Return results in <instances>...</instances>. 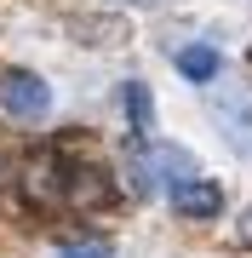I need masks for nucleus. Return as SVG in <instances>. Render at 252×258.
<instances>
[{"label":"nucleus","mask_w":252,"mask_h":258,"mask_svg":"<svg viewBox=\"0 0 252 258\" xmlns=\"http://www.w3.org/2000/svg\"><path fill=\"white\" fill-rule=\"evenodd\" d=\"M195 155L178 144H138L132 149V189L138 195H172L178 184H195Z\"/></svg>","instance_id":"nucleus-1"},{"label":"nucleus","mask_w":252,"mask_h":258,"mask_svg":"<svg viewBox=\"0 0 252 258\" xmlns=\"http://www.w3.org/2000/svg\"><path fill=\"white\" fill-rule=\"evenodd\" d=\"M212 120L224 126V138L235 149L252 155V92L246 86H229V92H212Z\"/></svg>","instance_id":"nucleus-2"},{"label":"nucleus","mask_w":252,"mask_h":258,"mask_svg":"<svg viewBox=\"0 0 252 258\" xmlns=\"http://www.w3.org/2000/svg\"><path fill=\"white\" fill-rule=\"evenodd\" d=\"M0 103H6L18 120H40V115L52 109V92H46V81H40V75L12 69L6 81H0Z\"/></svg>","instance_id":"nucleus-3"},{"label":"nucleus","mask_w":252,"mask_h":258,"mask_svg":"<svg viewBox=\"0 0 252 258\" xmlns=\"http://www.w3.org/2000/svg\"><path fill=\"white\" fill-rule=\"evenodd\" d=\"M218 207H224V195H218V184H206V178L172 189V212L178 218H218Z\"/></svg>","instance_id":"nucleus-4"},{"label":"nucleus","mask_w":252,"mask_h":258,"mask_svg":"<svg viewBox=\"0 0 252 258\" xmlns=\"http://www.w3.org/2000/svg\"><path fill=\"white\" fill-rule=\"evenodd\" d=\"M126 120H132L138 138L155 126V98H149V86H143V81H126Z\"/></svg>","instance_id":"nucleus-5"},{"label":"nucleus","mask_w":252,"mask_h":258,"mask_svg":"<svg viewBox=\"0 0 252 258\" xmlns=\"http://www.w3.org/2000/svg\"><path fill=\"white\" fill-rule=\"evenodd\" d=\"M178 75H184V81H212L218 75V52L212 46H184L178 52Z\"/></svg>","instance_id":"nucleus-6"},{"label":"nucleus","mask_w":252,"mask_h":258,"mask_svg":"<svg viewBox=\"0 0 252 258\" xmlns=\"http://www.w3.org/2000/svg\"><path fill=\"white\" fill-rule=\"evenodd\" d=\"M57 258H109V241H63Z\"/></svg>","instance_id":"nucleus-7"},{"label":"nucleus","mask_w":252,"mask_h":258,"mask_svg":"<svg viewBox=\"0 0 252 258\" xmlns=\"http://www.w3.org/2000/svg\"><path fill=\"white\" fill-rule=\"evenodd\" d=\"M241 247H252V212H246V224H241Z\"/></svg>","instance_id":"nucleus-8"},{"label":"nucleus","mask_w":252,"mask_h":258,"mask_svg":"<svg viewBox=\"0 0 252 258\" xmlns=\"http://www.w3.org/2000/svg\"><path fill=\"white\" fill-rule=\"evenodd\" d=\"M132 6H155V0H132Z\"/></svg>","instance_id":"nucleus-9"}]
</instances>
